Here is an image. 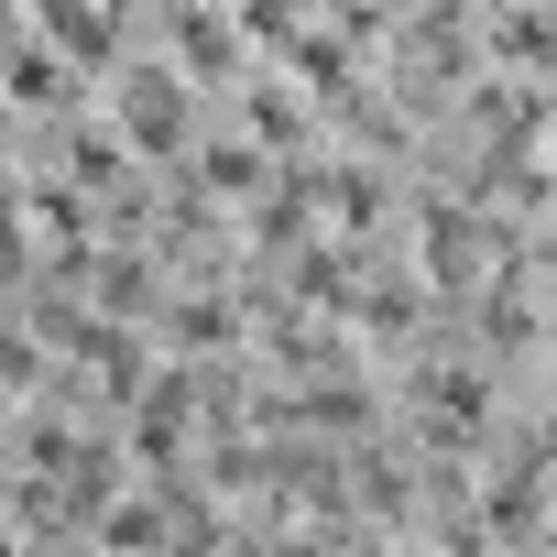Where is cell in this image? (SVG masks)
<instances>
[{"label": "cell", "mask_w": 557, "mask_h": 557, "mask_svg": "<svg viewBox=\"0 0 557 557\" xmlns=\"http://www.w3.org/2000/svg\"><path fill=\"white\" fill-rule=\"evenodd\" d=\"M12 99H55V55L23 45V55H12Z\"/></svg>", "instance_id": "1"}]
</instances>
